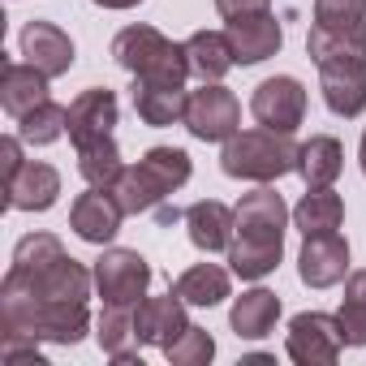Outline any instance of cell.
<instances>
[{
	"label": "cell",
	"mask_w": 366,
	"mask_h": 366,
	"mask_svg": "<svg viewBox=\"0 0 366 366\" xmlns=\"http://www.w3.org/2000/svg\"><path fill=\"white\" fill-rule=\"evenodd\" d=\"M186 229H190L194 250H203V254L229 250V242H233V207H224L220 199H199V203L186 207Z\"/></svg>",
	"instance_id": "obj_19"
},
{
	"label": "cell",
	"mask_w": 366,
	"mask_h": 366,
	"mask_svg": "<svg viewBox=\"0 0 366 366\" xmlns=\"http://www.w3.org/2000/svg\"><path fill=\"white\" fill-rule=\"evenodd\" d=\"M112 61L142 78V82H177V86H186L190 78V56H186V44H172L164 31L155 26H125L117 31L112 39Z\"/></svg>",
	"instance_id": "obj_3"
},
{
	"label": "cell",
	"mask_w": 366,
	"mask_h": 366,
	"mask_svg": "<svg viewBox=\"0 0 366 366\" xmlns=\"http://www.w3.org/2000/svg\"><path fill=\"white\" fill-rule=\"evenodd\" d=\"M121 220H125V212H121L117 194L99 190V186H91L86 194H78L74 207H69V229L82 242H91V246H112V237L121 233Z\"/></svg>",
	"instance_id": "obj_10"
},
{
	"label": "cell",
	"mask_w": 366,
	"mask_h": 366,
	"mask_svg": "<svg viewBox=\"0 0 366 366\" xmlns=\"http://www.w3.org/2000/svg\"><path fill=\"white\" fill-rule=\"evenodd\" d=\"M250 112L259 125L267 129H280V134H293L302 121H306V86L289 74H276V78H263L250 95Z\"/></svg>",
	"instance_id": "obj_8"
},
{
	"label": "cell",
	"mask_w": 366,
	"mask_h": 366,
	"mask_svg": "<svg viewBox=\"0 0 366 366\" xmlns=\"http://www.w3.org/2000/svg\"><path fill=\"white\" fill-rule=\"evenodd\" d=\"M172 293L186 306L212 310V306H220L233 293V280H229V267H220V263H194V267H186L172 280Z\"/></svg>",
	"instance_id": "obj_21"
},
{
	"label": "cell",
	"mask_w": 366,
	"mask_h": 366,
	"mask_svg": "<svg viewBox=\"0 0 366 366\" xmlns=\"http://www.w3.org/2000/svg\"><path fill=\"white\" fill-rule=\"evenodd\" d=\"M315 69H319V91H323L327 112L345 121L366 112V56H336Z\"/></svg>",
	"instance_id": "obj_9"
},
{
	"label": "cell",
	"mask_w": 366,
	"mask_h": 366,
	"mask_svg": "<svg viewBox=\"0 0 366 366\" xmlns=\"http://www.w3.org/2000/svg\"><path fill=\"white\" fill-rule=\"evenodd\" d=\"M74 151H78V172H82L86 186H99V190H112L117 186V177H121L125 164H121V147L112 142V134L91 138V142H82Z\"/></svg>",
	"instance_id": "obj_25"
},
{
	"label": "cell",
	"mask_w": 366,
	"mask_h": 366,
	"mask_svg": "<svg viewBox=\"0 0 366 366\" xmlns=\"http://www.w3.org/2000/svg\"><path fill=\"white\" fill-rule=\"evenodd\" d=\"M297 276L310 289H332L349 276V242L340 233H315L302 242L297 254Z\"/></svg>",
	"instance_id": "obj_11"
},
{
	"label": "cell",
	"mask_w": 366,
	"mask_h": 366,
	"mask_svg": "<svg viewBox=\"0 0 366 366\" xmlns=\"http://www.w3.org/2000/svg\"><path fill=\"white\" fill-rule=\"evenodd\" d=\"M242 362H246V366H272V357H267V353H250V357H242Z\"/></svg>",
	"instance_id": "obj_37"
},
{
	"label": "cell",
	"mask_w": 366,
	"mask_h": 366,
	"mask_svg": "<svg viewBox=\"0 0 366 366\" xmlns=\"http://www.w3.org/2000/svg\"><path fill=\"white\" fill-rule=\"evenodd\" d=\"M186 56H190V78H199V82H220L237 65L224 31H194L186 39Z\"/></svg>",
	"instance_id": "obj_22"
},
{
	"label": "cell",
	"mask_w": 366,
	"mask_h": 366,
	"mask_svg": "<svg viewBox=\"0 0 366 366\" xmlns=\"http://www.w3.org/2000/svg\"><path fill=\"white\" fill-rule=\"evenodd\" d=\"M61 199V172L44 159H26L22 172L5 186V207L14 212H48Z\"/></svg>",
	"instance_id": "obj_14"
},
{
	"label": "cell",
	"mask_w": 366,
	"mask_h": 366,
	"mask_svg": "<svg viewBox=\"0 0 366 366\" xmlns=\"http://www.w3.org/2000/svg\"><path fill=\"white\" fill-rule=\"evenodd\" d=\"M276 319H280V297L272 289H246L233 302V310H229V327L237 332V340H263V336H272Z\"/></svg>",
	"instance_id": "obj_20"
},
{
	"label": "cell",
	"mask_w": 366,
	"mask_h": 366,
	"mask_svg": "<svg viewBox=\"0 0 366 366\" xmlns=\"http://www.w3.org/2000/svg\"><path fill=\"white\" fill-rule=\"evenodd\" d=\"M168 362L172 366H207L212 357H216V336L207 332V327H199V323H190L186 332H181L168 349Z\"/></svg>",
	"instance_id": "obj_30"
},
{
	"label": "cell",
	"mask_w": 366,
	"mask_h": 366,
	"mask_svg": "<svg viewBox=\"0 0 366 366\" xmlns=\"http://www.w3.org/2000/svg\"><path fill=\"white\" fill-rule=\"evenodd\" d=\"M91 272H95V293L104 297V306H138L151 289V263L125 246H104Z\"/></svg>",
	"instance_id": "obj_4"
},
{
	"label": "cell",
	"mask_w": 366,
	"mask_h": 366,
	"mask_svg": "<svg viewBox=\"0 0 366 366\" xmlns=\"http://www.w3.org/2000/svg\"><path fill=\"white\" fill-rule=\"evenodd\" d=\"M224 35H229V44H233L237 65H263V61L276 56L280 44H285V31H280V22H276L272 9H267V14H250V18H233V22L224 26Z\"/></svg>",
	"instance_id": "obj_13"
},
{
	"label": "cell",
	"mask_w": 366,
	"mask_h": 366,
	"mask_svg": "<svg viewBox=\"0 0 366 366\" xmlns=\"http://www.w3.org/2000/svg\"><path fill=\"white\" fill-rule=\"evenodd\" d=\"M293 224L302 229V237L315 233H336L345 224V199L332 186H306L302 203L293 207Z\"/></svg>",
	"instance_id": "obj_23"
},
{
	"label": "cell",
	"mask_w": 366,
	"mask_h": 366,
	"mask_svg": "<svg viewBox=\"0 0 366 366\" xmlns=\"http://www.w3.org/2000/svg\"><path fill=\"white\" fill-rule=\"evenodd\" d=\"M190 172H194L190 155L181 147H151L138 164L121 168L112 194H117L125 216H142V212H155L159 203H168L190 181Z\"/></svg>",
	"instance_id": "obj_1"
},
{
	"label": "cell",
	"mask_w": 366,
	"mask_h": 366,
	"mask_svg": "<svg viewBox=\"0 0 366 366\" xmlns=\"http://www.w3.org/2000/svg\"><path fill=\"white\" fill-rule=\"evenodd\" d=\"M340 168H345V147H340V138L315 134L310 142H302V151H297V172H302L306 186H332V181L340 177Z\"/></svg>",
	"instance_id": "obj_24"
},
{
	"label": "cell",
	"mask_w": 366,
	"mask_h": 366,
	"mask_svg": "<svg viewBox=\"0 0 366 366\" xmlns=\"http://www.w3.org/2000/svg\"><path fill=\"white\" fill-rule=\"evenodd\" d=\"M357 159H362V172H366V134H362V147H357Z\"/></svg>",
	"instance_id": "obj_38"
},
{
	"label": "cell",
	"mask_w": 366,
	"mask_h": 366,
	"mask_svg": "<svg viewBox=\"0 0 366 366\" xmlns=\"http://www.w3.org/2000/svg\"><path fill=\"white\" fill-rule=\"evenodd\" d=\"M297 142L293 134H280V129H237L224 151H220V168L224 177L233 181H259V186H272L285 172H297Z\"/></svg>",
	"instance_id": "obj_2"
},
{
	"label": "cell",
	"mask_w": 366,
	"mask_h": 366,
	"mask_svg": "<svg viewBox=\"0 0 366 366\" xmlns=\"http://www.w3.org/2000/svg\"><path fill=\"white\" fill-rule=\"evenodd\" d=\"M267 9H272V0H216V14H220L224 22L250 18V14H267Z\"/></svg>",
	"instance_id": "obj_33"
},
{
	"label": "cell",
	"mask_w": 366,
	"mask_h": 366,
	"mask_svg": "<svg viewBox=\"0 0 366 366\" xmlns=\"http://www.w3.org/2000/svg\"><path fill=\"white\" fill-rule=\"evenodd\" d=\"M340 332H345V345L362 349L366 345V272H353L345 280V297H340Z\"/></svg>",
	"instance_id": "obj_29"
},
{
	"label": "cell",
	"mask_w": 366,
	"mask_h": 366,
	"mask_svg": "<svg viewBox=\"0 0 366 366\" xmlns=\"http://www.w3.org/2000/svg\"><path fill=\"white\" fill-rule=\"evenodd\" d=\"M22 56L35 69H44L48 78H61L74 69V39L56 22H31L22 31Z\"/></svg>",
	"instance_id": "obj_15"
},
{
	"label": "cell",
	"mask_w": 366,
	"mask_h": 366,
	"mask_svg": "<svg viewBox=\"0 0 366 366\" xmlns=\"http://www.w3.org/2000/svg\"><path fill=\"white\" fill-rule=\"evenodd\" d=\"M155 220H159V224H177V220H186V216H181L177 207H168V203H159V207H155Z\"/></svg>",
	"instance_id": "obj_35"
},
{
	"label": "cell",
	"mask_w": 366,
	"mask_h": 366,
	"mask_svg": "<svg viewBox=\"0 0 366 366\" xmlns=\"http://www.w3.org/2000/svg\"><path fill=\"white\" fill-rule=\"evenodd\" d=\"M61 254H65V246H61L56 233H26V237L14 246V267L39 272V267H52Z\"/></svg>",
	"instance_id": "obj_31"
},
{
	"label": "cell",
	"mask_w": 366,
	"mask_h": 366,
	"mask_svg": "<svg viewBox=\"0 0 366 366\" xmlns=\"http://www.w3.org/2000/svg\"><path fill=\"white\" fill-rule=\"evenodd\" d=\"M315 26H332V31L366 26V0H315Z\"/></svg>",
	"instance_id": "obj_32"
},
{
	"label": "cell",
	"mask_w": 366,
	"mask_h": 366,
	"mask_svg": "<svg viewBox=\"0 0 366 366\" xmlns=\"http://www.w3.org/2000/svg\"><path fill=\"white\" fill-rule=\"evenodd\" d=\"M61 134H69V108H61L56 99H44L39 108L18 117V138L31 147H52Z\"/></svg>",
	"instance_id": "obj_26"
},
{
	"label": "cell",
	"mask_w": 366,
	"mask_h": 366,
	"mask_svg": "<svg viewBox=\"0 0 366 366\" xmlns=\"http://www.w3.org/2000/svg\"><path fill=\"white\" fill-rule=\"evenodd\" d=\"M99 9H134V5H142V0H95Z\"/></svg>",
	"instance_id": "obj_36"
},
{
	"label": "cell",
	"mask_w": 366,
	"mask_h": 366,
	"mask_svg": "<svg viewBox=\"0 0 366 366\" xmlns=\"http://www.w3.org/2000/svg\"><path fill=\"white\" fill-rule=\"evenodd\" d=\"M186 327H190L186 302H181L172 289H168L164 297H142V302L134 306V332H138V345H159V349H168Z\"/></svg>",
	"instance_id": "obj_12"
},
{
	"label": "cell",
	"mask_w": 366,
	"mask_h": 366,
	"mask_svg": "<svg viewBox=\"0 0 366 366\" xmlns=\"http://www.w3.org/2000/svg\"><path fill=\"white\" fill-rule=\"evenodd\" d=\"M117 112H121V104H117V95H112L108 86H91V91H82V95L69 104V142L82 147V142H91V138L112 134Z\"/></svg>",
	"instance_id": "obj_16"
},
{
	"label": "cell",
	"mask_w": 366,
	"mask_h": 366,
	"mask_svg": "<svg viewBox=\"0 0 366 366\" xmlns=\"http://www.w3.org/2000/svg\"><path fill=\"white\" fill-rule=\"evenodd\" d=\"M129 99H134V112H138L142 125L164 129V125H177L181 117H186V99H190V91H186V86H177V82H142V78H134Z\"/></svg>",
	"instance_id": "obj_18"
},
{
	"label": "cell",
	"mask_w": 366,
	"mask_h": 366,
	"mask_svg": "<svg viewBox=\"0 0 366 366\" xmlns=\"http://www.w3.org/2000/svg\"><path fill=\"white\" fill-rule=\"evenodd\" d=\"M95 340H99V349H104L112 362H121L125 353H134V349H138V332H134V306H104Z\"/></svg>",
	"instance_id": "obj_27"
},
{
	"label": "cell",
	"mask_w": 366,
	"mask_h": 366,
	"mask_svg": "<svg viewBox=\"0 0 366 366\" xmlns=\"http://www.w3.org/2000/svg\"><path fill=\"white\" fill-rule=\"evenodd\" d=\"M229 272L242 280H263L280 267L285 254V229L272 224H237L233 220V242H229Z\"/></svg>",
	"instance_id": "obj_6"
},
{
	"label": "cell",
	"mask_w": 366,
	"mask_h": 366,
	"mask_svg": "<svg viewBox=\"0 0 366 366\" xmlns=\"http://www.w3.org/2000/svg\"><path fill=\"white\" fill-rule=\"evenodd\" d=\"M289 357L297 366H332L345 349V332L336 315L323 310H302L289 319V340H285Z\"/></svg>",
	"instance_id": "obj_7"
},
{
	"label": "cell",
	"mask_w": 366,
	"mask_h": 366,
	"mask_svg": "<svg viewBox=\"0 0 366 366\" xmlns=\"http://www.w3.org/2000/svg\"><path fill=\"white\" fill-rule=\"evenodd\" d=\"M199 142H229L242 129V104L224 82H203L186 99V117H181Z\"/></svg>",
	"instance_id": "obj_5"
},
{
	"label": "cell",
	"mask_w": 366,
	"mask_h": 366,
	"mask_svg": "<svg viewBox=\"0 0 366 366\" xmlns=\"http://www.w3.org/2000/svg\"><path fill=\"white\" fill-rule=\"evenodd\" d=\"M306 52H310L315 65L336 61V56H366V26H357V31L310 26V35H306Z\"/></svg>",
	"instance_id": "obj_28"
},
{
	"label": "cell",
	"mask_w": 366,
	"mask_h": 366,
	"mask_svg": "<svg viewBox=\"0 0 366 366\" xmlns=\"http://www.w3.org/2000/svg\"><path fill=\"white\" fill-rule=\"evenodd\" d=\"M48 74L44 69H35L31 61H5V69H0V108H5L14 121L18 117H26L31 108H39L44 99H52L48 95Z\"/></svg>",
	"instance_id": "obj_17"
},
{
	"label": "cell",
	"mask_w": 366,
	"mask_h": 366,
	"mask_svg": "<svg viewBox=\"0 0 366 366\" xmlns=\"http://www.w3.org/2000/svg\"><path fill=\"white\" fill-rule=\"evenodd\" d=\"M0 164H5V186L22 172L26 155H22V138H0Z\"/></svg>",
	"instance_id": "obj_34"
}]
</instances>
